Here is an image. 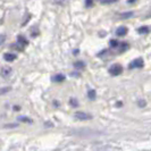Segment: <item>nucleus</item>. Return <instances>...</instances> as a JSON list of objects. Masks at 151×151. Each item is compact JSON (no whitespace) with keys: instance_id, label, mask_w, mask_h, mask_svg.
<instances>
[{"instance_id":"nucleus-1","label":"nucleus","mask_w":151,"mask_h":151,"mask_svg":"<svg viewBox=\"0 0 151 151\" xmlns=\"http://www.w3.org/2000/svg\"><path fill=\"white\" fill-rule=\"evenodd\" d=\"M122 72H123V67H122V65H119V64H115V65H113L111 67L109 68V74L113 76L121 75Z\"/></svg>"},{"instance_id":"nucleus-22","label":"nucleus","mask_w":151,"mask_h":151,"mask_svg":"<svg viewBox=\"0 0 151 151\" xmlns=\"http://www.w3.org/2000/svg\"><path fill=\"white\" fill-rule=\"evenodd\" d=\"M139 106H140V107H144V106H145V101H143V100L139 101Z\"/></svg>"},{"instance_id":"nucleus-17","label":"nucleus","mask_w":151,"mask_h":151,"mask_svg":"<svg viewBox=\"0 0 151 151\" xmlns=\"http://www.w3.org/2000/svg\"><path fill=\"white\" fill-rule=\"evenodd\" d=\"M19 121L24 122V123H32V119L27 118V117H19Z\"/></svg>"},{"instance_id":"nucleus-20","label":"nucleus","mask_w":151,"mask_h":151,"mask_svg":"<svg viewBox=\"0 0 151 151\" xmlns=\"http://www.w3.org/2000/svg\"><path fill=\"white\" fill-rule=\"evenodd\" d=\"M5 39H6V35H5V34H1V35H0V45H2V43H4Z\"/></svg>"},{"instance_id":"nucleus-8","label":"nucleus","mask_w":151,"mask_h":151,"mask_svg":"<svg viewBox=\"0 0 151 151\" xmlns=\"http://www.w3.org/2000/svg\"><path fill=\"white\" fill-rule=\"evenodd\" d=\"M52 80L55 81V82H63V81L65 80V76L63 75V74H58V75L53 76Z\"/></svg>"},{"instance_id":"nucleus-15","label":"nucleus","mask_w":151,"mask_h":151,"mask_svg":"<svg viewBox=\"0 0 151 151\" xmlns=\"http://www.w3.org/2000/svg\"><path fill=\"white\" fill-rule=\"evenodd\" d=\"M69 104H70V105H72L73 107H77V106H78V102H77V100H76V99H74V98L69 100Z\"/></svg>"},{"instance_id":"nucleus-14","label":"nucleus","mask_w":151,"mask_h":151,"mask_svg":"<svg viewBox=\"0 0 151 151\" xmlns=\"http://www.w3.org/2000/svg\"><path fill=\"white\" fill-rule=\"evenodd\" d=\"M88 96H89V98H90L91 100H93V99L96 98V91H94V90H90L89 92H88Z\"/></svg>"},{"instance_id":"nucleus-11","label":"nucleus","mask_w":151,"mask_h":151,"mask_svg":"<svg viewBox=\"0 0 151 151\" xmlns=\"http://www.w3.org/2000/svg\"><path fill=\"white\" fill-rule=\"evenodd\" d=\"M134 15V13L133 12H127V13H123L121 15L122 18H129V17H131V16Z\"/></svg>"},{"instance_id":"nucleus-21","label":"nucleus","mask_w":151,"mask_h":151,"mask_svg":"<svg viewBox=\"0 0 151 151\" xmlns=\"http://www.w3.org/2000/svg\"><path fill=\"white\" fill-rule=\"evenodd\" d=\"M55 2H57V4H60V5H64L65 2H67L68 0H53Z\"/></svg>"},{"instance_id":"nucleus-7","label":"nucleus","mask_w":151,"mask_h":151,"mask_svg":"<svg viewBox=\"0 0 151 151\" xmlns=\"http://www.w3.org/2000/svg\"><path fill=\"white\" fill-rule=\"evenodd\" d=\"M118 45H119V52H125L129 48V45L127 42H122V43H119Z\"/></svg>"},{"instance_id":"nucleus-10","label":"nucleus","mask_w":151,"mask_h":151,"mask_svg":"<svg viewBox=\"0 0 151 151\" xmlns=\"http://www.w3.org/2000/svg\"><path fill=\"white\" fill-rule=\"evenodd\" d=\"M74 67L77 68V69H82V68L85 67V64H84L83 61H76L75 64H74Z\"/></svg>"},{"instance_id":"nucleus-19","label":"nucleus","mask_w":151,"mask_h":151,"mask_svg":"<svg viewBox=\"0 0 151 151\" xmlns=\"http://www.w3.org/2000/svg\"><path fill=\"white\" fill-rule=\"evenodd\" d=\"M8 91H10V88H4L2 90H0V94H4V93H6Z\"/></svg>"},{"instance_id":"nucleus-3","label":"nucleus","mask_w":151,"mask_h":151,"mask_svg":"<svg viewBox=\"0 0 151 151\" xmlns=\"http://www.w3.org/2000/svg\"><path fill=\"white\" fill-rule=\"evenodd\" d=\"M75 117L77 119H81V121H88V119H91V118H92V116H91L90 114L82 113V111L75 113Z\"/></svg>"},{"instance_id":"nucleus-23","label":"nucleus","mask_w":151,"mask_h":151,"mask_svg":"<svg viewBox=\"0 0 151 151\" xmlns=\"http://www.w3.org/2000/svg\"><path fill=\"white\" fill-rule=\"evenodd\" d=\"M134 1H136V0H127V2H129V4H133Z\"/></svg>"},{"instance_id":"nucleus-18","label":"nucleus","mask_w":151,"mask_h":151,"mask_svg":"<svg viewBox=\"0 0 151 151\" xmlns=\"http://www.w3.org/2000/svg\"><path fill=\"white\" fill-rule=\"evenodd\" d=\"M92 5H93V0H86L85 1V6L86 7H91Z\"/></svg>"},{"instance_id":"nucleus-13","label":"nucleus","mask_w":151,"mask_h":151,"mask_svg":"<svg viewBox=\"0 0 151 151\" xmlns=\"http://www.w3.org/2000/svg\"><path fill=\"white\" fill-rule=\"evenodd\" d=\"M18 42L23 45H26L27 43H29V42H27V40H26V39H24L23 37H18Z\"/></svg>"},{"instance_id":"nucleus-26","label":"nucleus","mask_w":151,"mask_h":151,"mask_svg":"<svg viewBox=\"0 0 151 151\" xmlns=\"http://www.w3.org/2000/svg\"><path fill=\"white\" fill-rule=\"evenodd\" d=\"M148 17H151V12L149 13V15H148Z\"/></svg>"},{"instance_id":"nucleus-9","label":"nucleus","mask_w":151,"mask_h":151,"mask_svg":"<svg viewBox=\"0 0 151 151\" xmlns=\"http://www.w3.org/2000/svg\"><path fill=\"white\" fill-rule=\"evenodd\" d=\"M137 32H139L140 34H148V33H149V27H148V26H142V27L137 29Z\"/></svg>"},{"instance_id":"nucleus-25","label":"nucleus","mask_w":151,"mask_h":151,"mask_svg":"<svg viewBox=\"0 0 151 151\" xmlns=\"http://www.w3.org/2000/svg\"><path fill=\"white\" fill-rule=\"evenodd\" d=\"M122 105H123V102H117V106H118V107L122 106Z\"/></svg>"},{"instance_id":"nucleus-24","label":"nucleus","mask_w":151,"mask_h":151,"mask_svg":"<svg viewBox=\"0 0 151 151\" xmlns=\"http://www.w3.org/2000/svg\"><path fill=\"white\" fill-rule=\"evenodd\" d=\"M19 109H21V108L18 106H15V108H14V110H19Z\"/></svg>"},{"instance_id":"nucleus-4","label":"nucleus","mask_w":151,"mask_h":151,"mask_svg":"<svg viewBox=\"0 0 151 151\" xmlns=\"http://www.w3.org/2000/svg\"><path fill=\"white\" fill-rule=\"evenodd\" d=\"M0 74L1 76H4V77H7L12 74V68L8 67V66H4V67L1 68V70H0Z\"/></svg>"},{"instance_id":"nucleus-5","label":"nucleus","mask_w":151,"mask_h":151,"mask_svg":"<svg viewBox=\"0 0 151 151\" xmlns=\"http://www.w3.org/2000/svg\"><path fill=\"white\" fill-rule=\"evenodd\" d=\"M126 34H127V27H125V26H121L116 30V35H118V37H124Z\"/></svg>"},{"instance_id":"nucleus-16","label":"nucleus","mask_w":151,"mask_h":151,"mask_svg":"<svg viewBox=\"0 0 151 151\" xmlns=\"http://www.w3.org/2000/svg\"><path fill=\"white\" fill-rule=\"evenodd\" d=\"M101 4H105V5H107V4H113V2H116L117 0H99Z\"/></svg>"},{"instance_id":"nucleus-6","label":"nucleus","mask_w":151,"mask_h":151,"mask_svg":"<svg viewBox=\"0 0 151 151\" xmlns=\"http://www.w3.org/2000/svg\"><path fill=\"white\" fill-rule=\"evenodd\" d=\"M4 59L6 61H13V60H15L16 59V55L15 53H5L4 55Z\"/></svg>"},{"instance_id":"nucleus-2","label":"nucleus","mask_w":151,"mask_h":151,"mask_svg":"<svg viewBox=\"0 0 151 151\" xmlns=\"http://www.w3.org/2000/svg\"><path fill=\"white\" fill-rule=\"evenodd\" d=\"M141 67H143V59H142V58L134 59V60L129 65V69H133V68H141Z\"/></svg>"},{"instance_id":"nucleus-12","label":"nucleus","mask_w":151,"mask_h":151,"mask_svg":"<svg viewBox=\"0 0 151 151\" xmlns=\"http://www.w3.org/2000/svg\"><path fill=\"white\" fill-rule=\"evenodd\" d=\"M109 43H110V47H111V48H117L118 45H119V42H118L117 40H110Z\"/></svg>"}]
</instances>
